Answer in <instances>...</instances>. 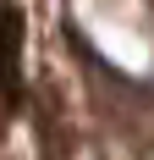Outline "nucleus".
<instances>
[{
    "mask_svg": "<svg viewBox=\"0 0 154 160\" xmlns=\"http://www.w3.org/2000/svg\"><path fill=\"white\" fill-rule=\"evenodd\" d=\"M28 78V17L17 0H0V99L17 105Z\"/></svg>",
    "mask_w": 154,
    "mask_h": 160,
    "instance_id": "1",
    "label": "nucleus"
}]
</instances>
